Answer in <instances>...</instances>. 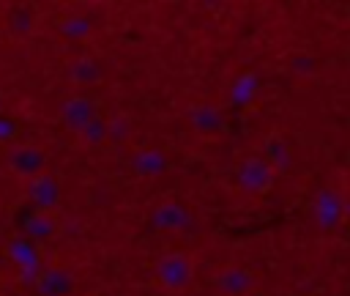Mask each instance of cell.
Returning a JSON list of instances; mask_svg holds the SVG:
<instances>
[{
	"instance_id": "1",
	"label": "cell",
	"mask_w": 350,
	"mask_h": 296,
	"mask_svg": "<svg viewBox=\"0 0 350 296\" xmlns=\"http://www.w3.org/2000/svg\"><path fill=\"white\" fill-rule=\"evenodd\" d=\"M153 274H156V282L167 291V293H183L191 288L194 282V260L189 252H180V249H172V252H164L156 266H153Z\"/></svg>"
},
{
	"instance_id": "2",
	"label": "cell",
	"mask_w": 350,
	"mask_h": 296,
	"mask_svg": "<svg viewBox=\"0 0 350 296\" xmlns=\"http://www.w3.org/2000/svg\"><path fill=\"white\" fill-rule=\"evenodd\" d=\"M276 184L273 167L262 156H243L235 164V186L243 189L246 195H265Z\"/></svg>"
},
{
	"instance_id": "3",
	"label": "cell",
	"mask_w": 350,
	"mask_h": 296,
	"mask_svg": "<svg viewBox=\"0 0 350 296\" xmlns=\"http://www.w3.org/2000/svg\"><path fill=\"white\" fill-rule=\"evenodd\" d=\"M211 285L221 296H249L257 288V277L252 269H246L241 263H227L213 274Z\"/></svg>"
},
{
	"instance_id": "4",
	"label": "cell",
	"mask_w": 350,
	"mask_h": 296,
	"mask_svg": "<svg viewBox=\"0 0 350 296\" xmlns=\"http://www.w3.org/2000/svg\"><path fill=\"white\" fill-rule=\"evenodd\" d=\"M27 197H30L36 211L52 214L63 200V184L52 170H44L41 175L27 181Z\"/></svg>"
},
{
	"instance_id": "5",
	"label": "cell",
	"mask_w": 350,
	"mask_h": 296,
	"mask_svg": "<svg viewBox=\"0 0 350 296\" xmlns=\"http://www.w3.org/2000/svg\"><path fill=\"white\" fill-rule=\"evenodd\" d=\"M36 296H74L77 293V274L66 266H46L33 280Z\"/></svg>"
},
{
	"instance_id": "6",
	"label": "cell",
	"mask_w": 350,
	"mask_h": 296,
	"mask_svg": "<svg viewBox=\"0 0 350 296\" xmlns=\"http://www.w3.org/2000/svg\"><path fill=\"white\" fill-rule=\"evenodd\" d=\"M57 115H60L63 126L77 134V132L85 129L93 118H98V107H96V101H93L90 96H85V93H71V96H66V99L60 101Z\"/></svg>"
},
{
	"instance_id": "7",
	"label": "cell",
	"mask_w": 350,
	"mask_h": 296,
	"mask_svg": "<svg viewBox=\"0 0 350 296\" xmlns=\"http://www.w3.org/2000/svg\"><path fill=\"white\" fill-rule=\"evenodd\" d=\"M8 167L19 178H27L30 181V178L41 175L44 170H49V156L38 145H19V148H14L8 153Z\"/></svg>"
},
{
	"instance_id": "8",
	"label": "cell",
	"mask_w": 350,
	"mask_h": 296,
	"mask_svg": "<svg viewBox=\"0 0 350 296\" xmlns=\"http://www.w3.org/2000/svg\"><path fill=\"white\" fill-rule=\"evenodd\" d=\"M191 225V211L178 200H164L150 211V227L161 233H180Z\"/></svg>"
},
{
	"instance_id": "9",
	"label": "cell",
	"mask_w": 350,
	"mask_h": 296,
	"mask_svg": "<svg viewBox=\"0 0 350 296\" xmlns=\"http://www.w3.org/2000/svg\"><path fill=\"white\" fill-rule=\"evenodd\" d=\"M189 126L202 137H219L227 129V115H224L221 107H216L211 101H202V104L189 110Z\"/></svg>"
},
{
	"instance_id": "10",
	"label": "cell",
	"mask_w": 350,
	"mask_h": 296,
	"mask_svg": "<svg viewBox=\"0 0 350 296\" xmlns=\"http://www.w3.org/2000/svg\"><path fill=\"white\" fill-rule=\"evenodd\" d=\"M314 217H317V225L323 230L339 227L342 219H345V200H342V195L336 189H331V186L320 189L317 203H314Z\"/></svg>"
},
{
	"instance_id": "11",
	"label": "cell",
	"mask_w": 350,
	"mask_h": 296,
	"mask_svg": "<svg viewBox=\"0 0 350 296\" xmlns=\"http://www.w3.org/2000/svg\"><path fill=\"white\" fill-rule=\"evenodd\" d=\"M170 167V156L159 148H139L131 156V170L139 178H161Z\"/></svg>"
},
{
	"instance_id": "12",
	"label": "cell",
	"mask_w": 350,
	"mask_h": 296,
	"mask_svg": "<svg viewBox=\"0 0 350 296\" xmlns=\"http://www.w3.org/2000/svg\"><path fill=\"white\" fill-rule=\"evenodd\" d=\"M101 77H104V69H101V63H98L96 58H90V55L77 58V60L68 66V79H71L74 85H96V82H101Z\"/></svg>"
},
{
	"instance_id": "13",
	"label": "cell",
	"mask_w": 350,
	"mask_h": 296,
	"mask_svg": "<svg viewBox=\"0 0 350 296\" xmlns=\"http://www.w3.org/2000/svg\"><path fill=\"white\" fill-rule=\"evenodd\" d=\"M55 230H57V225H55V217L52 214H44V211H30L27 214V219H25V236L27 238H36V241H46V238H52L55 236Z\"/></svg>"
},
{
	"instance_id": "14",
	"label": "cell",
	"mask_w": 350,
	"mask_h": 296,
	"mask_svg": "<svg viewBox=\"0 0 350 296\" xmlns=\"http://www.w3.org/2000/svg\"><path fill=\"white\" fill-rule=\"evenodd\" d=\"M57 33L71 41H82L93 33V19L88 14H68V16L57 19Z\"/></svg>"
},
{
	"instance_id": "15",
	"label": "cell",
	"mask_w": 350,
	"mask_h": 296,
	"mask_svg": "<svg viewBox=\"0 0 350 296\" xmlns=\"http://www.w3.org/2000/svg\"><path fill=\"white\" fill-rule=\"evenodd\" d=\"M262 159L273 167V173L287 170V167H290V145H287L282 137H271V140L265 143V156H262Z\"/></svg>"
},
{
	"instance_id": "16",
	"label": "cell",
	"mask_w": 350,
	"mask_h": 296,
	"mask_svg": "<svg viewBox=\"0 0 350 296\" xmlns=\"http://www.w3.org/2000/svg\"><path fill=\"white\" fill-rule=\"evenodd\" d=\"M8 30H11L14 36H19V38L33 33V14H30L27 5L11 8V14H8Z\"/></svg>"
},
{
	"instance_id": "17",
	"label": "cell",
	"mask_w": 350,
	"mask_h": 296,
	"mask_svg": "<svg viewBox=\"0 0 350 296\" xmlns=\"http://www.w3.org/2000/svg\"><path fill=\"white\" fill-rule=\"evenodd\" d=\"M77 137L85 143V145H104L107 143V118H93L85 129L77 132Z\"/></svg>"
},
{
	"instance_id": "18",
	"label": "cell",
	"mask_w": 350,
	"mask_h": 296,
	"mask_svg": "<svg viewBox=\"0 0 350 296\" xmlns=\"http://www.w3.org/2000/svg\"><path fill=\"white\" fill-rule=\"evenodd\" d=\"M131 134V121L126 115H115L107 121V140L109 143H123Z\"/></svg>"
},
{
	"instance_id": "19",
	"label": "cell",
	"mask_w": 350,
	"mask_h": 296,
	"mask_svg": "<svg viewBox=\"0 0 350 296\" xmlns=\"http://www.w3.org/2000/svg\"><path fill=\"white\" fill-rule=\"evenodd\" d=\"M295 71H314V58L312 55H295L290 63Z\"/></svg>"
},
{
	"instance_id": "20",
	"label": "cell",
	"mask_w": 350,
	"mask_h": 296,
	"mask_svg": "<svg viewBox=\"0 0 350 296\" xmlns=\"http://www.w3.org/2000/svg\"><path fill=\"white\" fill-rule=\"evenodd\" d=\"M0 107H3V101H0Z\"/></svg>"
}]
</instances>
